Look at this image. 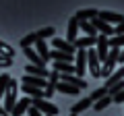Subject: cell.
<instances>
[{
    "label": "cell",
    "instance_id": "1",
    "mask_svg": "<svg viewBox=\"0 0 124 116\" xmlns=\"http://www.w3.org/2000/svg\"><path fill=\"white\" fill-rule=\"evenodd\" d=\"M118 54H120L118 48H110L108 58L103 60V66H101V77H103V79H108V77L118 68Z\"/></svg>",
    "mask_w": 124,
    "mask_h": 116
},
{
    "label": "cell",
    "instance_id": "2",
    "mask_svg": "<svg viewBox=\"0 0 124 116\" xmlns=\"http://www.w3.org/2000/svg\"><path fill=\"white\" fill-rule=\"evenodd\" d=\"M17 93H19V83L15 79H10L8 87H6V91H4V110L6 112H10L13 106L17 104Z\"/></svg>",
    "mask_w": 124,
    "mask_h": 116
},
{
    "label": "cell",
    "instance_id": "3",
    "mask_svg": "<svg viewBox=\"0 0 124 116\" xmlns=\"http://www.w3.org/2000/svg\"><path fill=\"white\" fill-rule=\"evenodd\" d=\"M31 106L37 108V110H39L44 116H56V114H58V108L54 106L52 102L44 99V98H41V99H31Z\"/></svg>",
    "mask_w": 124,
    "mask_h": 116
},
{
    "label": "cell",
    "instance_id": "4",
    "mask_svg": "<svg viewBox=\"0 0 124 116\" xmlns=\"http://www.w3.org/2000/svg\"><path fill=\"white\" fill-rule=\"evenodd\" d=\"M108 52H110V46H108V35L97 33V37H95V54H97L99 62H103V60L108 58Z\"/></svg>",
    "mask_w": 124,
    "mask_h": 116
},
{
    "label": "cell",
    "instance_id": "5",
    "mask_svg": "<svg viewBox=\"0 0 124 116\" xmlns=\"http://www.w3.org/2000/svg\"><path fill=\"white\" fill-rule=\"evenodd\" d=\"M87 68L93 77H101V62H99L95 50H87Z\"/></svg>",
    "mask_w": 124,
    "mask_h": 116
},
{
    "label": "cell",
    "instance_id": "6",
    "mask_svg": "<svg viewBox=\"0 0 124 116\" xmlns=\"http://www.w3.org/2000/svg\"><path fill=\"white\" fill-rule=\"evenodd\" d=\"M60 81V73L58 71H50V75H48V83H46V89H44V98L46 99H52L54 98V91H56V83Z\"/></svg>",
    "mask_w": 124,
    "mask_h": 116
},
{
    "label": "cell",
    "instance_id": "7",
    "mask_svg": "<svg viewBox=\"0 0 124 116\" xmlns=\"http://www.w3.org/2000/svg\"><path fill=\"white\" fill-rule=\"evenodd\" d=\"M77 60H75V75L83 79V75L87 73V50H77Z\"/></svg>",
    "mask_w": 124,
    "mask_h": 116
},
{
    "label": "cell",
    "instance_id": "8",
    "mask_svg": "<svg viewBox=\"0 0 124 116\" xmlns=\"http://www.w3.org/2000/svg\"><path fill=\"white\" fill-rule=\"evenodd\" d=\"M97 17L101 19V21H106L108 25H112V27H114V25H120V23L124 21L122 15H120V13H114V10H99Z\"/></svg>",
    "mask_w": 124,
    "mask_h": 116
},
{
    "label": "cell",
    "instance_id": "9",
    "mask_svg": "<svg viewBox=\"0 0 124 116\" xmlns=\"http://www.w3.org/2000/svg\"><path fill=\"white\" fill-rule=\"evenodd\" d=\"M52 50H60V52H66V54H72L75 56L77 48L70 44V41L62 40V37H52Z\"/></svg>",
    "mask_w": 124,
    "mask_h": 116
},
{
    "label": "cell",
    "instance_id": "10",
    "mask_svg": "<svg viewBox=\"0 0 124 116\" xmlns=\"http://www.w3.org/2000/svg\"><path fill=\"white\" fill-rule=\"evenodd\" d=\"M60 81L72 85V87H79L81 91L87 89V85H89V83H85V79H81V77H77V75H68V73H60Z\"/></svg>",
    "mask_w": 124,
    "mask_h": 116
},
{
    "label": "cell",
    "instance_id": "11",
    "mask_svg": "<svg viewBox=\"0 0 124 116\" xmlns=\"http://www.w3.org/2000/svg\"><path fill=\"white\" fill-rule=\"evenodd\" d=\"M91 25L95 27V31H97V33H103V35H108V37L114 35V27L108 25L106 21H101L99 17H93V19H91Z\"/></svg>",
    "mask_w": 124,
    "mask_h": 116
},
{
    "label": "cell",
    "instance_id": "12",
    "mask_svg": "<svg viewBox=\"0 0 124 116\" xmlns=\"http://www.w3.org/2000/svg\"><path fill=\"white\" fill-rule=\"evenodd\" d=\"M77 37H79V19H77V17H70L68 27H66V41L75 44Z\"/></svg>",
    "mask_w": 124,
    "mask_h": 116
},
{
    "label": "cell",
    "instance_id": "13",
    "mask_svg": "<svg viewBox=\"0 0 124 116\" xmlns=\"http://www.w3.org/2000/svg\"><path fill=\"white\" fill-rule=\"evenodd\" d=\"M29 106H31V98H21V99H17V104H15L13 110H10V116H21V114H25Z\"/></svg>",
    "mask_w": 124,
    "mask_h": 116
},
{
    "label": "cell",
    "instance_id": "14",
    "mask_svg": "<svg viewBox=\"0 0 124 116\" xmlns=\"http://www.w3.org/2000/svg\"><path fill=\"white\" fill-rule=\"evenodd\" d=\"M21 91L27 95V98H31V99H41V98H44V89H37V87H33V85L21 83ZM44 99H46V98H44Z\"/></svg>",
    "mask_w": 124,
    "mask_h": 116
},
{
    "label": "cell",
    "instance_id": "15",
    "mask_svg": "<svg viewBox=\"0 0 124 116\" xmlns=\"http://www.w3.org/2000/svg\"><path fill=\"white\" fill-rule=\"evenodd\" d=\"M23 83L25 85H33V87H37V89H46L48 79H44V77H33V75H25L23 77Z\"/></svg>",
    "mask_w": 124,
    "mask_h": 116
},
{
    "label": "cell",
    "instance_id": "16",
    "mask_svg": "<svg viewBox=\"0 0 124 116\" xmlns=\"http://www.w3.org/2000/svg\"><path fill=\"white\" fill-rule=\"evenodd\" d=\"M25 73L27 75H33V77H44V79H48V75H50L48 66H35V64H27Z\"/></svg>",
    "mask_w": 124,
    "mask_h": 116
},
{
    "label": "cell",
    "instance_id": "17",
    "mask_svg": "<svg viewBox=\"0 0 124 116\" xmlns=\"http://www.w3.org/2000/svg\"><path fill=\"white\" fill-rule=\"evenodd\" d=\"M91 106H93V99H91V98H83L81 102L72 104V108H70V114H81V112L89 110Z\"/></svg>",
    "mask_w": 124,
    "mask_h": 116
},
{
    "label": "cell",
    "instance_id": "18",
    "mask_svg": "<svg viewBox=\"0 0 124 116\" xmlns=\"http://www.w3.org/2000/svg\"><path fill=\"white\" fill-rule=\"evenodd\" d=\"M75 46L77 50H89L91 46H95V37H89V35H83V37H77L75 40Z\"/></svg>",
    "mask_w": 124,
    "mask_h": 116
},
{
    "label": "cell",
    "instance_id": "19",
    "mask_svg": "<svg viewBox=\"0 0 124 116\" xmlns=\"http://www.w3.org/2000/svg\"><path fill=\"white\" fill-rule=\"evenodd\" d=\"M23 54L29 58V62H31V64H35V66H46V62L39 58V54H37L33 48H23Z\"/></svg>",
    "mask_w": 124,
    "mask_h": 116
},
{
    "label": "cell",
    "instance_id": "20",
    "mask_svg": "<svg viewBox=\"0 0 124 116\" xmlns=\"http://www.w3.org/2000/svg\"><path fill=\"white\" fill-rule=\"evenodd\" d=\"M56 91H60V93H66V95H79V93H81L79 87H72V85L64 83V81H58V83H56Z\"/></svg>",
    "mask_w": 124,
    "mask_h": 116
},
{
    "label": "cell",
    "instance_id": "21",
    "mask_svg": "<svg viewBox=\"0 0 124 116\" xmlns=\"http://www.w3.org/2000/svg\"><path fill=\"white\" fill-rule=\"evenodd\" d=\"M50 60H54V62H72V54L60 52V50H50Z\"/></svg>",
    "mask_w": 124,
    "mask_h": 116
},
{
    "label": "cell",
    "instance_id": "22",
    "mask_svg": "<svg viewBox=\"0 0 124 116\" xmlns=\"http://www.w3.org/2000/svg\"><path fill=\"white\" fill-rule=\"evenodd\" d=\"M35 46H37L35 50H37V54H39V58L44 62H48L50 60V48H48V44H46V40H37Z\"/></svg>",
    "mask_w": 124,
    "mask_h": 116
},
{
    "label": "cell",
    "instance_id": "23",
    "mask_svg": "<svg viewBox=\"0 0 124 116\" xmlns=\"http://www.w3.org/2000/svg\"><path fill=\"white\" fill-rule=\"evenodd\" d=\"M97 13H99L97 8H81V10H77L75 17L79 19V21H91L93 17H97Z\"/></svg>",
    "mask_w": 124,
    "mask_h": 116
},
{
    "label": "cell",
    "instance_id": "24",
    "mask_svg": "<svg viewBox=\"0 0 124 116\" xmlns=\"http://www.w3.org/2000/svg\"><path fill=\"white\" fill-rule=\"evenodd\" d=\"M79 29L85 31V35H89V37H97V31L91 25V21H79Z\"/></svg>",
    "mask_w": 124,
    "mask_h": 116
},
{
    "label": "cell",
    "instance_id": "25",
    "mask_svg": "<svg viewBox=\"0 0 124 116\" xmlns=\"http://www.w3.org/2000/svg\"><path fill=\"white\" fill-rule=\"evenodd\" d=\"M37 40H50V37H56V29L54 27H44V29H37L35 31Z\"/></svg>",
    "mask_w": 124,
    "mask_h": 116
},
{
    "label": "cell",
    "instance_id": "26",
    "mask_svg": "<svg viewBox=\"0 0 124 116\" xmlns=\"http://www.w3.org/2000/svg\"><path fill=\"white\" fill-rule=\"evenodd\" d=\"M54 71L75 75V64H72V62H54Z\"/></svg>",
    "mask_w": 124,
    "mask_h": 116
},
{
    "label": "cell",
    "instance_id": "27",
    "mask_svg": "<svg viewBox=\"0 0 124 116\" xmlns=\"http://www.w3.org/2000/svg\"><path fill=\"white\" fill-rule=\"evenodd\" d=\"M110 104H112V95H103L101 99L93 102V110H95V112H101V110H106Z\"/></svg>",
    "mask_w": 124,
    "mask_h": 116
},
{
    "label": "cell",
    "instance_id": "28",
    "mask_svg": "<svg viewBox=\"0 0 124 116\" xmlns=\"http://www.w3.org/2000/svg\"><path fill=\"white\" fill-rule=\"evenodd\" d=\"M35 41H37V37H35V31H33V33H27V35H23L19 44H21V48H31Z\"/></svg>",
    "mask_w": 124,
    "mask_h": 116
},
{
    "label": "cell",
    "instance_id": "29",
    "mask_svg": "<svg viewBox=\"0 0 124 116\" xmlns=\"http://www.w3.org/2000/svg\"><path fill=\"white\" fill-rule=\"evenodd\" d=\"M10 79H13V77H10L8 73H2V75H0V99L4 98V91H6V87H8Z\"/></svg>",
    "mask_w": 124,
    "mask_h": 116
},
{
    "label": "cell",
    "instance_id": "30",
    "mask_svg": "<svg viewBox=\"0 0 124 116\" xmlns=\"http://www.w3.org/2000/svg\"><path fill=\"white\" fill-rule=\"evenodd\" d=\"M108 46H110V48H122V46H124V33H122V35L108 37Z\"/></svg>",
    "mask_w": 124,
    "mask_h": 116
},
{
    "label": "cell",
    "instance_id": "31",
    "mask_svg": "<svg viewBox=\"0 0 124 116\" xmlns=\"http://www.w3.org/2000/svg\"><path fill=\"white\" fill-rule=\"evenodd\" d=\"M0 56H6V58H15V50L10 48L8 44H4L2 40H0Z\"/></svg>",
    "mask_w": 124,
    "mask_h": 116
},
{
    "label": "cell",
    "instance_id": "32",
    "mask_svg": "<svg viewBox=\"0 0 124 116\" xmlns=\"http://www.w3.org/2000/svg\"><path fill=\"white\" fill-rule=\"evenodd\" d=\"M103 95H108V89H106V87H99V89H95L91 95H89V98H91L93 102H97V99H101Z\"/></svg>",
    "mask_w": 124,
    "mask_h": 116
},
{
    "label": "cell",
    "instance_id": "33",
    "mask_svg": "<svg viewBox=\"0 0 124 116\" xmlns=\"http://www.w3.org/2000/svg\"><path fill=\"white\" fill-rule=\"evenodd\" d=\"M13 64V58H6V56H0V68H6Z\"/></svg>",
    "mask_w": 124,
    "mask_h": 116
},
{
    "label": "cell",
    "instance_id": "34",
    "mask_svg": "<svg viewBox=\"0 0 124 116\" xmlns=\"http://www.w3.org/2000/svg\"><path fill=\"white\" fill-rule=\"evenodd\" d=\"M112 102H116V104H124V89H122V91H118V93L112 98Z\"/></svg>",
    "mask_w": 124,
    "mask_h": 116
},
{
    "label": "cell",
    "instance_id": "35",
    "mask_svg": "<svg viewBox=\"0 0 124 116\" xmlns=\"http://www.w3.org/2000/svg\"><path fill=\"white\" fill-rule=\"evenodd\" d=\"M27 116H44V114H41V112L37 110V108L29 106V108H27Z\"/></svg>",
    "mask_w": 124,
    "mask_h": 116
},
{
    "label": "cell",
    "instance_id": "36",
    "mask_svg": "<svg viewBox=\"0 0 124 116\" xmlns=\"http://www.w3.org/2000/svg\"><path fill=\"white\" fill-rule=\"evenodd\" d=\"M122 33H124V21L120 23V25L114 27V35H122Z\"/></svg>",
    "mask_w": 124,
    "mask_h": 116
},
{
    "label": "cell",
    "instance_id": "37",
    "mask_svg": "<svg viewBox=\"0 0 124 116\" xmlns=\"http://www.w3.org/2000/svg\"><path fill=\"white\" fill-rule=\"evenodd\" d=\"M118 64H124V50L118 54Z\"/></svg>",
    "mask_w": 124,
    "mask_h": 116
},
{
    "label": "cell",
    "instance_id": "38",
    "mask_svg": "<svg viewBox=\"0 0 124 116\" xmlns=\"http://www.w3.org/2000/svg\"><path fill=\"white\" fill-rule=\"evenodd\" d=\"M0 116H10V112H6V110H4V108L0 106Z\"/></svg>",
    "mask_w": 124,
    "mask_h": 116
},
{
    "label": "cell",
    "instance_id": "39",
    "mask_svg": "<svg viewBox=\"0 0 124 116\" xmlns=\"http://www.w3.org/2000/svg\"><path fill=\"white\" fill-rule=\"evenodd\" d=\"M70 116H79V114H70Z\"/></svg>",
    "mask_w": 124,
    "mask_h": 116
}]
</instances>
